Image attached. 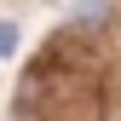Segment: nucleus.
Here are the masks:
<instances>
[{
    "label": "nucleus",
    "instance_id": "obj_1",
    "mask_svg": "<svg viewBox=\"0 0 121 121\" xmlns=\"http://www.w3.org/2000/svg\"><path fill=\"white\" fill-rule=\"evenodd\" d=\"M12 52H17V23L0 17V58H12Z\"/></svg>",
    "mask_w": 121,
    "mask_h": 121
}]
</instances>
